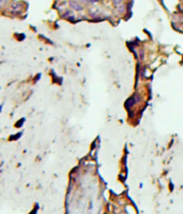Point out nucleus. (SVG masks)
I'll return each instance as SVG.
<instances>
[{"mask_svg": "<svg viewBox=\"0 0 183 214\" xmlns=\"http://www.w3.org/2000/svg\"><path fill=\"white\" fill-rule=\"evenodd\" d=\"M122 1H123V0H113V3H114L115 6H119L120 3H122Z\"/></svg>", "mask_w": 183, "mask_h": 214, "instance_id": "1", "label": "nucleus"}]
</instances>
